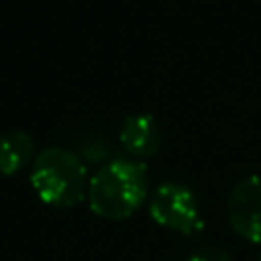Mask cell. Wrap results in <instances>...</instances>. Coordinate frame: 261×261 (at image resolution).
Wrapping results in <instances>:
<instances>
[{"instance_id":"1","label":"cell","mask_w":261,"mask_h":261,"mask_svg":"<svg viewBox=\"0 0 261 261\" xmlns=\"http://www.w3.org/2000/svg\"><path fill=\"white\" fill-rule=\"evenodd\" d=\"M149 198V169L133 157L106 161L88 184L90 210L106 220L130 218Z\"/></svg>"},{"instance_id":"7","label":"cell","mask_w":261,"mask_h":261,"mask_svg":"<svg viewBox=\"0 0 261 261\" xmlns=\"http://www.w3.org/2000/svg\"><path fill=\"white\" fill-rule=\"evenodd\" d=\"M77 145H80V157L84 159V163L88 165H94V163H100V161H104V159H108L110 161V157L114 159V153H116V149H114V145L106 139V137H102V135H98V133H86L80 141H77Z\"/></svg>"},{"instance_id":"4","label":"cell","mask_w":261,"mask_h":261,"mask_svg":"<svg viewBox=\"0 0 261 261\" xmlns=\"http://www.w3.org/2000/svg\"><path fill=\"white\" fill-rule=\"evenodd\" d=\"M226 216L239 237L261 243V175H247L230 188Z\"/></svg>"},{"instance_id":"8","label":"cell","mask_w":261,"mask_h":261,"mask_svg":"<svg viewBox=\"0 0 261 261\" xmlns=\"http://www.w3.org/2000/svg\"><path fill=\"white\" fill-rule=\"evenodd\" d=\"M184 261H232V257L224 249H220V247L204 245V247L194 249Z\"/></svg>"},{"instance_id":"5","label":"cell","mask_w":261,"mask_h":261,"mask_svg":"<svg viewBox=\"0 0 261 261\" xmlns=\"http://www.w3.org/2000/svg\"><path fill=\"white\" fill-rule=\"evenodd\" d=\"M118 139L122 149L141 161V159L153 157L159 151L163 143V130L153 114L133 112L122 120Z\"/></svg>"},{"instance_id":"9","label":"cell","mask_w":261,"mask_h":261,"mask_svg":"<svg viewBox=\"0 0 261 261\" xmlns=\"http://www.w3.org/2000/svg\"><path fill=\"white\" fill-rule=\"evenodd\" d=\"M259 261H261V255H259Z\"/></svg>"},{"instance_id":"3","label":"cell","mask_w":261,"mask_h":261,"mask_svg":"<svg viewBox=\"0 0 261 261\" xmlns=\"http://www.w3.org/2000/svg\"><path fill=\"white\" fill-rule=\"evenodd\" d=\"M149 216L163 228L181 237H196L204 230L200 200L181 181H161L149 196Z\"/></svg>"},{"instance_id":"2","label":"cell","mask_w":261,"mask_h":261,"mask_svg":"<svg viewBox=\"0 0 261 261\" xmlns=\"http://www.w3.org/2000/svg\"><path fill=\"white\" fill-rule=\"evenodd\" d=\"M29 179L39 200L55 208L77 206L88 196V165L73 149L53 145L41 149L33 159Z\"/></svg>"},{"instance_id":"6","label":"cell","mask_w":261,"mask_h":261,"mask_svg":"<svg viewBox=\"0 0 261 261\" xmlns=\"http://www.w3.org/2000/svg\"><path fill=\"white\" fill-rule=\"evenodd\" d=\"M35 159V139L27 130L0 133V175L18 173Z\"/></svg>"}]
</instances>
